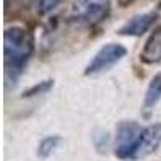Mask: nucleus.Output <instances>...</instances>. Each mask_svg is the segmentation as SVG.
I'll list each match as a JSON object with an SVG mask.
<instances>
[{
	"instance_id": "f03ea898",
	"label": "nucleus",
	"mask_w": 161,
	"mask_h": 161,
	"mask_svg": "<svg viewBox=\"0 0 161 161\" xmlns=\"http://www.w3.org/2000/svg\"><path fill=\"white\" fill-rule=\"evenodd\" d=\"M111 11V0H77L73 5V19L84 26L100 24Z\"/></svg>"
},
{
	"instance_id": "f257e3e1",
	"label": "nucleus",
	"mask_w": 161,
	"mask_h": 161,
	"mask_svg": "<svg viewBox=\"0 0 161 161\" xmlns=\"http://www.w3.org/2000/svg\"><path fill=\"white\" fill-rule=\"evenodd\" d=\"M3 44H5L3 48H5L7 77L11 80H16L31 58V53L34 48L32 37L24 28L13 26V28H8L5 31Z\"/></svg>"
},
{
	"instance_id": "6e6552de",
	"label": "nucleus",
	"mask_w": 161,
	"mask_h": 161,
	"mask_svg": "<svg viewBox=\"0 0 161 161\" xmlns=\"http://www.w3.org/2000/svg\"><path fill=\"white\" fill-rule=\"evenodd\" d=\"M161 98V74H156L148 84V89L145 92V98H143V108L150 110L159 102Z\"/></svg>"
},
{
	"instance_id": "9d476101",
	"label": "nucleus",
	"mask_w": 161,
	"mask_h": 161,
	"mask_svg": "<svg viewBox=\"0 0 161 161\" xmlns=\"http://www.w3.org/2000/svg\"><path fill=\"white\" fill-rule=\"evenodd\" d=\"M61 3V0H37V13L39 15H48Z\"/></svg>"
},
{
	"instance_id": "9b49d317",
	"label": "nucleus",
	"mask_w": 161,
	"mask_h": 161,
	"mask_svg": "<svg viewBox=\"0 0 161 161\" xmlns=\"http://www.w3.org/2000/svg\"><path fill=\"white\" fill-rule=\"evenodd\" d=\"M118 2L121 3V5H127V3H130L132 0H118Z\"/></svg>"
},
{
	"instance_id": "0eeeda50",
	"label": "nucleus",
	"mask_w": 161,
	"mask_h": 161,
	"mask_svg": "<svg viewBox=\"0 0 161 161\" xmlns=\"http://www.w3.org/2000/svg\"><path fill=\"white\" fill-rule=\"evenodd\" d=\"M161 60V24L152 31L150 37L147 39L143 50L140 52V61L147 64H153Z\"/></svg>"
},
{
	"instance_id": "7ed1b4c3",
	"label": "nucleus",
	"mask_w": 161,
	"mask_h": 161,
	"mask_svg": "<svg viewBox=\"0 0 161 161\" xmlns=\"http://www.w3.org/2000/svg\"><path fill=\"white\" fill-rule=\"evenodd\" d=\"M126 47L121 44H106L103 45L95 57L92 58V61L87 64L86 68V74L87 76H97V74H103L108 69H111L116 63H119L126 57Z\"/></svg>"
},
{
	"instance_id": "39448f33",
	"label": "nucleus",
	"mask_w": 161,
	"mask_h": 161,
	"mask_svg": "<svg viewBox=\"0 0 161 161\" xmlns=\"http://www.w3.org/2000/svg\"><path fill=\"white\" fill-rule=\"evenodd\" d=\"M161 145V123L152 124L148 127H143L140 139L132 152L130 159H140L152 155L158 147Z\"/></svg>"
},
{
	"instance_id": "423d86ee",
	"label": "nucleus",
	"mask_w": 161,
	"mask_h": 161,
	"mask_svg": "<svg viewBox=\"0 0 161 161\" xmlns=\"http://www.w3.org/2000/svg\"><path fill=\"white\" fill-rule=\"evenodd\" d=\"M158 15L155 11H148V13H140V15L132 16L129 21H126L121 29L118 31L121 36H132V37H139L142 34H145L147 31H150L155 23H156Z\"/></svg>"
},
{
	"instance_id": "1a4fd4ad",
	"label": "nucleus",
	"mask_w": 161,
	"mask_h": 161,
	"mask_svg": "<svg viewBox=\"0 0 161 161\" xmlns=\"http://www.w3.org/2000/svg\"><path fill=\"white\" fill-rule=\"evenodd\" d=\"M60 143L58 137H45L39 145V155L42 158H47L48 155H52V152L57 148V145Z\"/></svg>"
},
{
	"instance_id": "20e7f679",
	"label": "nucleus",
	"mask_w": 161,
	"mask_h": 161,
	"mask_svg": "<svg viewBox=\"0 0 161 161\" xmlns=\"http://www.w3.org/2000/svg\"><path fill=\"white\" fill-rule=\"evenodd\" d=\"M142 127L134 121H124L121 123L116 132V155L119 158H130L132 152L140 139Z\"/></svg>"
}]
</instances>
